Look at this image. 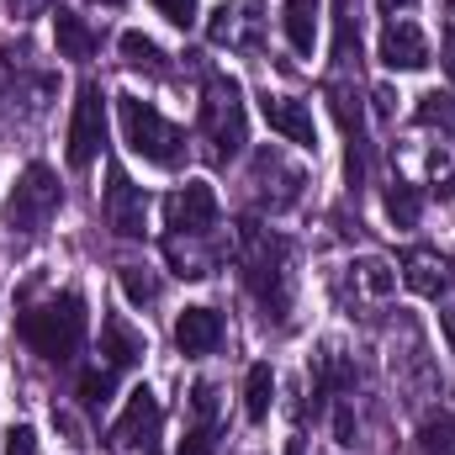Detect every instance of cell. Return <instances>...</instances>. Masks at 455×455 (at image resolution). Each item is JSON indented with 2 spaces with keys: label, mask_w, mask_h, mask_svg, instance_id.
<instances>
[{
  "label": "cell",
  "mask_w": 455,
  "mask_h": 455,
  "mask_svg": "<svg viewBox=\"0 0 455 455\" xmlns=\"http://www.w3.org/2000/svg\"><path fill=\"white\" fill-rule=\"evenodd\" d=\"M85 329H91V313H85V297L80 291H53L48 302L37 307H21L16 318V334L32 355L53 360V365H69L85 344Z\"/></svg>",
  "instance_id": "cell-1"
},
{
  "label": "cell",
  "mask_w": 455,
  "mask_h": 455,
  "mask_svg": "<svg viewBox=\"0 0 455 455\" xmlns=\"http://www.w3.org/2000/svg\"><path fill=\"white\" fill-rule=\"evenodd\" d=\"M243 281L270 323L291 318V243L281 233H270V228L243 233Z\"/></svg>",
  "instance_id": "cell-2"
},
{
  "label": "cell",
  "mask_w": 455,
  "mask_h": 455,
  "mask_svg": "<svg viewBox=\"0 0 455 455\" xmlns=\"http://www.w3.org/2000/svg\"><path fill=\"white\" fill-rule=\"evenodd\" d=\"M116 112H122V138H127V148L138 159H148L159 170H180L186 164V132L159 112V107H148L138 96H122Z\"/></svg>",
  "instance_id": "cell-3"
},
{
  "label": "cell",
  "mask_w": 455,
  "mask_h": 455,
  "mask_svg": "<svg viewBox=\"0 0 455 455\" xmlns=\"http://www.w3.org/2000/svg\"><path fill=\"white\" fill-rule=\"evenodd\" d=\"M202 143H207V159L228 164L243 154L249 143V112H243V96L228 75L207 80V96H202Z\"/></svg>",
  "instance_id": "cell-4"
},
{
  "label": "cell",
  "mask_w": 455,
  "mask_h": 455,
  "mask_svg": "<svg viewBox=\"0 0 455 455\" xmlns=\"http://www.w3.org/2000/svg\"><path fill=\"white\" fill-rule=\"evenodd\" d=\"M59 207H64L59 175H53L48 164H27V170L16 175L5 207H0V223H5V233H21V238H27V233H43V228L53 223Z\"/></svg>",
  "instance_id": "cell-5"
},
{
  "label": "cell",
  "mask_w": 455,
  "mask_h": 455,
  "mask_svg": "<svg viewBox=\"0 0 455 455\" xmlns=\"http://www.w3.org/2000/svg\"><path fill=\"white\" fill-rule=\"evenodd\" d=\"M112 455H164V408L148 387L127 392V408L116 413L112 435H107Z\"/></svg>",
  "instance_id": "cell-6"
},
{
  "label": "cell",
  "mask_w": 455,
  "mask_h": 455,
  "mask_svg": "<svg viewBox=\"0 0 455 455\" xmlns=\"http://www.w3.org/2000/svg\"><path fill=\"white\" fill-rule=\"evenodd\" d=\"M302 186H307L302 164H291L281 148H259L254 154V164H249V196H254V207L286 212V207L302 202Z\"/></svg>",
  "instance_id": "cell-7"
},
{
  "label": "cell",
  "mask_w": 455,
  "mask_h": 455,
  "mask_svg": "<svg viewBox=\"0 0 455 455\" xmlns=\"http://www.w3.org/2000/svg\"><path fill=\"white\" fill-rule=\"evenodd\" d=\"M101 143H107V101H101V85L85 80L75 91V116H69V164L75 170L96 164Z\"/></svg>",
  "instance_id": "cell-8"
},
{
  "label": "cell",
  "mask_w": 455,
  "mask_h": 455,
  "mask_svg": "<svg viewBox=\"0 0 455 455\" xmlns=\"http://www.w3.org/2000/svg\"><path fill=\"white\" fill-rule=\"evenodd\" d=\"M218 223H223V207H218V191L207 180H186L170 196V228H175V238H218Z\"/></svg>",
  "instance_id": "cell-9"
},
{
  "label": "cell",
  "mask_w": 455,
  "mask_h": 455,
  "mask_svg": "<svg viewBox=\"0 0 455 455\" xmlns=\"http://www.w3.org/2000/svg\"><path fill=\"white\" fill-rule=\"evenodd\" d=\"M207 37H212V48H228V53L259 48V37H265V5L259 0H223L212 11V21H207Z\"/></svg>",
  "instance_id": "cell-10"
},
{
  "label": "cell",
  "mask_w": 455,
  "mask_h": 455,
  "mask_svg": "<svg viewBox=\"0 0 455 455\" xmlns=\"http://www.w3.org/2000/svg\"><path fill=\"white\" fill-rule=\"evenodd\" d=\"M392 291H397V265H392V259L360 254V259L344 265V275H339L344 307H376V302H387Z\"/></svg>",
  "instance_id": "cell-11"
},
{
  "label": "cell",
  "mask_w": 455,
  "mask_h": 455,
  "mask_svg": "<svg viewBox=\"0 0 455 455\" xmlns=\"http://www.w3.org/2000/svg\"><path fill=\"white\" fill-rule=\"evenodd\" d=\"M101 212H107V228H112L116 238H143V233H148V191L132 186L122 170H112V175H107Z\"/></svg>",
  "instance_id": "cell-12"
},
{
  "label": "cell",
  "mask_w": 455,
  "mask_h": 455,
  "mask_svg": "<svg viewBox=\"0 0 455 455\" xmlns=\"http://www.w3.org/2000/svg\"><path fill=\"white\" fill-rule=\"evenodd\" d=\"M307 376H313L318 408H329V403L349 397V392H355V381H360V371H355V355H349L339 339H323V344H318V355L307 360Z\"/></svg>",
  "instance_id": "cell-13"
},
{
  "label": "cell",
  "mask_w": 455,
  "mask_h": 455,
  "mask_svg": "<svg viewBox=\"0 0 455 455\" xmlns=\"http://www.w3.org/2000/svg\"><path fill=\"white\" fill-rule=\"evenodd\" d=\"M376 53H381V64H387V69H424V64H429V37L419 32V21L392 16V21L381 27Z\"/></svg>",
  "instance_id": "cell-14"
},
{
  "label": "cell",
  "mask_w": 455,
  "mask_h": 455,
  "mask_svg": "<svg viewBox=\"0 0 455 455\" xmlns=\"http://www.w3.org/2000/svg\"><path fill=\"white\" fill-rule=\"evenodd\" d=\"M259 112L270 122V132H281L286 143L318 148V127H313V107H307V101H297V96H265Z\"/></svg>",
  "instance_id": "cell-15"
},
{
  "label": "cell",
  "mask_w": 455,
  "mask_h": 455,
  "mask_svg": "<svg viewBox=\"0 0 455 455\" xmlns=\"http://www.w3.org/2000/svg\"><path fill=\"white\" fill-rule=\"evenodd\" d=\"M148 355V339H143V329H132L122 313H107L101 318V365H112V371H127V365H138Z\"/></svg>",
  "instance_id": "cell-16"
},
{
  "label": "cell",
  "mask_w": 455,
  "mask_h": 455,
  "mask_svg": "<svg viewBox=\"0 0 455 455\" xmlns=\"http://www.w3.org/2000/svg\"><path fill=\"white\" fill-rule=\"evenodd\" d=\"M223 313H212V307H186L175 318V349L180 355H212L223 344Z\"/></svg>",
  "instance_id": "cell-17"
},
{
  "label": "cell",
  "mask_w": 455,
  "mask_h": 455,
  "mask_svg": "<svg viewBox=\"0 0 455 455\" xmlns=\"http://www.w3.org/2000/svg\"><path fill=\"white\" fill-rule=\"evenodd\" d=\"M403 281H408V291H419V297H445V291H451V259L435 254V249H413V254L403 259Z\"/></svg>",
  "instance_id": "cell-18"
},
{
  "label": "cell",
  "mask_w": 455,
  "mask_h": 455,
  "mask_svg": "<svg viewBox=\"0 0 455 455\" xmlns=\"http://www.w3.org/2000/svg\"><path fill=\"white\" fill-rule=\"evenodd\" d=\"M318 16H323V0H286L281 5V32L291 43L297 59H313L318 48Z\"/></svg>",
  "instance_id": "cell-19"
},
{
  "label": "cell",
  "mask_w": 455,
  "mask_h": 455,
  "mask_svg": "<svg viewBox=\"0 0 455 455\" xmlns=\"http://www.w3.org/2000/svg\"><path fill=\"white\" fill-rule=\"evenodd\" d=\"M53 43H59V59H91L101 48V32L75 11H59L53 16Z\"/></svg>",
  "instance_id": "cell-20"
},
{
  "label": "cell",
  "mask_w": 455,
  "mask_h": 455,
  "mask_svg": "<svg viewBox=\"0 0 455 455\" xmlns=\"http://www.w3.org/2000/svg\"><path fill=\"white\" fill-rule=\"evenodd\" d=\"M270 403H275V371L259 360L243 376V413H249V424H265L270 419Z\"/></svg>",
  "instance_id": "cell-21"
},
{
  "label": "cell",
  "mask_w": 455,
  "mask_h": 455,
  "mask_svg": "<svg viewBox=\"0 0 455 455\" xmlns=\"http://www.w3.org/2000/svg\"><path fill=\"white\" fill-rule=\"evenodd\" d=\"M122 64L127 69H143V75H170V59H164V48L154 43V37H143V32H122Z\"/></svg>",
  "instance_id": "cell-22"
},
{
  "label": "cell",
  "mask_w": 455,
  "mask_h": 455,
  "mask_svg": "<svg viewBox=\"0 0 455 455\" xmlns=\"http://www.w3.org/2000/svg\"><path fill=\"white\" fill-rule=\"evenodd\" d=\"M116 275H122V291H127L132 307H154V302L164 297V286H159V275H154L148 265H122Z\"/></svg>",
  "instance_id": "cell-23"
},
{
  "label": "cell",
  "mask_w": 455,
  "mask_h": 455,
  "mask_svg": "<svg viewBox=\"0 0 455 455\" xmlns=\"http://www.w3.org/2000/svg\"><path fill=\"white\" fill-rule=\"evenodd\" d=\"M413 455H455V419L451 413H440V419H429V424L419 429Z\"/></svg>",
  "instance_id": "cell-24"
},
{
  "label": "cell",
  "mask_w": 455,
  "mask_h": 455,
  "mask_svg": "<svg viewBox=\"0 0 455 455\" xmlns=\"http://www.w3.org/2000/svg\"><path fill=\"white\" fill-rule=\"evenodd\" d=\"M112 387H116L112 365H85V371H80V403H85V408H107V403H112Z\"/></svg>",
  "instance_id": "cell-25"
},
{
  "label": "cell",
  "mask_w": 455,
  "mask_h": 455,
  "mask_svg": "<svg viewBox=\"0 0 455 455\" xmlns=\"http://www.w3.org/2000/svg\"><path fill=\"white\" fill-rule=\"evenodd\" d=\"M419 212H424L419 186H392V191H387V218L397 228H419Z\"/></svg>",
  "instance_id": "cell-26"
},
{
  "label": "cell",
  "mask_w": 455,
  "mask_h": 455,
  "mask_svg": "<svg viewBox=\"0 0 455 455\" xmlns=\"http://www.w3.org/2000/svg\"><path fill=\"white\" fill-rule=\"evenodd\" d=\"M212 451H218V419H191L186 440H180V455H212Z\"/></svg>",
  "instance_id": "cell-27"
},
{
  "label": "cell",
  "mask_w": 455,
  "mask_h": 455,
  "mask_svg": "<svg viewBox=\"0 0 455 455\" xmlns=\"http://www.w3.org/2000/svg\"><path fill=\"white\" fill-rule=\"evenodd\" d=\"M5 455H37V429L32 424H11L5 429Z\"/></svg>",
  "instance_id": "cell-28"
},
{
  "label": "cell",
  "mask_w": 455,
  "mask_h": 455,
  "mask_svg": "<svg viewBox=\"0 0 455 455\" xmlns=\"http://www.w3.org/2000/svg\"><path fill=\"white\" fill-rule=\"evenodd\" d=\"M154 11H159L170 27H191V21H196V0H154Z\"/></svg>",
  "instance_id": "cell-29"
},
{
  "label": "cell",
  "mask_w": 455,
  "mask_h": 455,
  "mask_svg": "<svg viewBox=\"0 0 455 455\" xmlns=\"http://www.w3.org/2000/svg\"><path fill=\"white\" fill-rule=\"evenodd\" d=\"M440 53H445V69H451V80H455V27L445 32V43H440Z\"/></svg>",
  "instance_id": "cell-30"
},
{
  "label": "cell",
  "mask_w": 455,
  "mask_h": 455,
  "mask_svg": "<svg viewBox=\"0 0 455 455\" xmlns=\"http://www.w3.org/2000/svg\"><path fill=\"white\" fill-rule=\"evenodd\" d=\"M440 329H445V344L455 349V302L445 307V313H440Z\"/></svg>",
  "instance_id": "cell-31"
},
{
  "label": "cell",
  "mask_w": 455,
  "mask_h": 455,
  "mask_svg": "<svg viewBox=\"0 0 455 455\" xmlns=\"http://www.w3.org/2000/svg\"><path fill=\"white\" fill-rule=\"evenodd\" d=\"M403 5H413V0H381V11L392 16V11H403Z\"/></svg>",
  "instance_id": "cell-32"
},
{
  "label": "cell",
  "mask_w": 455,
  "mask_h": 455,
  "mask_svg": "<svg viewBox=\"0 0 455 455\" xmlns=\"http://www.w3.org/2000/svg\"><path fill=\"white\" fill-rule=\"evenodd\" d=\"M96 5H122V0H96Z\"/></svg>",
  "instance_id": "cell-33"
}]
</instances>
